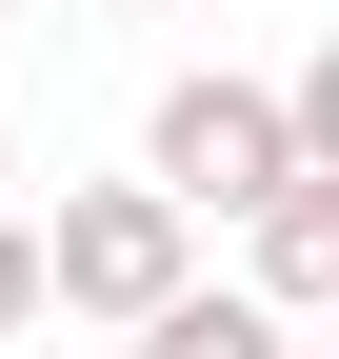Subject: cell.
I'll return each instance as SVG.
<instances>
[{
	"label": "cell",
	"instance_id": "cell-1",
	"mask_svg": "<svg viewBox=\"0 0 339 359\" xmlns=\"http://www.w3.org/2000/svg\"><path fill=\"white\" fill-rule=\"evenodd\" d=\"M140 180H160L180 219H260L279 180H319V160H300V80H240V60L160 80V120H140Z\"/></svg>",
	"mask_w": 339,
	"mask_h": 359
},
{
	"label": "cell",
	"instance_id": "cell-2",
	"mask_svg": "<svg viewBox=\"0 0 339 359\" xmlns=\"http://www.w3.org/2000/svg\"><path fill=\"white\" fill-rule=\"evenodd\" d=\"M40 280H60V320H100V339H140L160 299L200 280V219L160 200V180H60V219H40Z\"/></svg>",
	"mask_w": 339,
	"mask_h": 359
},
{
	"label": "cell",
	"instance_id": "cell-3",
	"mask_svg": "<svg viewBox=\"0 0 339 359\" xmlns=\"http://www.w3.org/2000/svg\"><path fill=\"white\" fill-rule=\"evenodd\" d=\"M240 280H260L279 320H339V180H279V200L240 219Z\"/></svg>",
	"mask_w": 339,
	"mask_h": 359
},
{
	"label": "cell",
	"instance_id": "cell-4",
	"mask_svg": "<svg viewBox=\"0 0 339 359\" xmlns=\"http://www.w3.org/2000/svg\"><path fill=\"white\" fill-rule=\"evenodd\" d=\"M120 359H300V320H279L260 280H180V299H160Z\"/></svg>",
	"mask_w": 339,
	"mask_h": 359
},
{
	"label": "cell",
	"instance_id": "cell-5",
	"mask_svg": "<svg viewBox=\"0 0 339 359\" xmlns=\"http://www.w3.org/2000/svg\"><path fill=\"white\" fill-rule=\"evenodd\" d=\"M20 320H60V280H40V219H0V339Z\"/></svg>",
	"mask_w": 339,
	"mask_h": 359
},
{
	"label": "cell",
	"instance_id": "cell-6",
	"mask_svg": "<svg viewBox=\"0 0 339 359\" xmlns=\"http://www.w3.org/2000/svg\"><path fill=\"white\" fill-rule=\"evenodd\" d=\"M300 160L339 180V40H319V60H300Z\"/></svg>",
	"mask_w": 339,
	"mask_h": 359
},
{
	"label": "cell",
	"instance_id": "cell-7",
	"mask_svg": "<svg viewBox=\"0 0 339 359\" xmlns=\"http://www.w3.org/2000/svg\"><path fill=\"white\" fill-rule=\"evenodd\" d=\"M100 20H180V0H100Z\"/></svg>",
	"mask_w": 339,
	"mask_h": 359
},
{
	"label": "cell",
	"instance_id": "cell-8",
	"mask_svg": "<svg viewBox=\"0 0 339 359\" xmlns=\"http://www.w3.org/2000/svg\"><path fill=\"white\" fill-rule=\"evenodd\" d=\"M0 60H20V0H0Z\"/></svg>",
	"mask_w": 339,
	"mask_h": 359
},
{
	"label": "cell",
	"instance_id": "cell-9",
	"mask_svg": "<svg viewBox=\"0 0 339 359\" xmlns=\"http://www.w3.org/2000/svg\"><path fill=\"white\" fill-rule=\"evenodd\" d=\"M319 359H339V320H319Z\"/></svg>",
	"mask_w": 339,
	"mask_h": 359
}]
</instances>
